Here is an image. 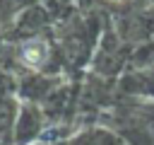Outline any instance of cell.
Here are the masks:
<instances>
[{"instance_id":"1","label":"cell","mask_w":154,"mask_h":145,"mask_svg":"<svg viewBox=\"0 0 154 145\" xmlns=\"http://www.w3.org/2000/svg\"><path fill=\"white\" fill-rule=\"evenodd\" d=\"M48 58V46L43 41H24L22 44V60L29 68H38L43 65Z\"/></svg>"}]
</instances>
